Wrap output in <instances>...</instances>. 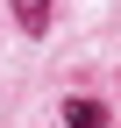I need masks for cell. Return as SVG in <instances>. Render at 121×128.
Here are the masks:
<instances>
[{"mask_svg":"<svg viewBox=\"0 0 121 128\" xmlns=\"http://www.w3.org/2000/svg\"><path fill=\"white\" fill-rule=\"evenodd\" d=\"M64 128H107V107L100 100H64Z\"/></svg>","mask_w":121,"mask_h":128,"instance_id":"obj_1","label":"cell"},{"mask_svg":"<svg viewBox=\"0 0 121 128\" xmlns=\"http://www.w3.org/2000/svg\"><path fill=\"white\" fill-rule=\"evenodd\" d=\"M50 7L57 0H14V22H22L28 36H43V28H50Z\"/></svg>","mask_w":121,"mask_h":128,"instance_id":"obj_2","label":"cell"}]
</instances>
